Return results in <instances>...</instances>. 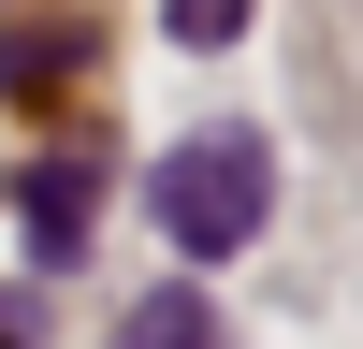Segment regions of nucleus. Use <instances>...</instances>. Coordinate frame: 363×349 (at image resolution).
Segmentation results:
<instances>
[{"label":"nucleus","instance_id":"nucleus-1","mask_svg":"<svg viewBox=\"0 0 363 349\" xmlns=\"http://www.w3.org/2000/svg\"><path fill=\"white\" fill-rule=\"evenodd\" d=\"M145 204H160L174 262H233L262 218H277V145H262L247 116H218V131H189L160 174H145Z\"/></svg>","mask_w":363,"mask_h":349},{"label":"nucleus","instance_id":"nucleus-2","mask_svg":"<svg viewBox=\"0 0 363 349\" xmlns=\"http://www.w3.org/2000/svg\"><path fill=\"white\" fill-rule=\"evenodd\" d=\"M87 189H102V160H87V145L29 174V262H73V248H87Z\"/></svg>","mask_w":363,"mask_h":349},{"label":"nucleus","instance_id":"nucleus-3","mask_svg":"<svg viewBox=\"0 0 363 349\" xmlns=\"http://www.w3.org/2000/svg\"><path fill=\"white\" fill-rule=\"evenodd\" d=\"M116 349H218V306H203V291L174 277V291H145V306L116 320Z\"/></svg>","mask_w":363,"mask_h":349},{"label":"nucleus","instance_id":"nucleus-4","mask_svg":"<svg viewBox=\"0 0 363 349\" xmlns=\"http://www.w3.org/2000/svg\"><path fill=\"white\" fill-rule=\"evenodd\" d=\"M44 73H73V29L15 15V29H0V87H44Z\"/></svg>","mask_w":363,"mask_h":349},{"label":"nucleus","instance_id":"nucleus-5","mask_svg":"<svg viewBox=\"0 0 363 349\" xmlns=\"http://www.w3.org/2000/svg\"><path fill=\"white\" fill-rule=\"evenodd\" d=\"M174 44H203V58L247 44V0H174Z\"/></svg>","mask_w":363,"mask_h":349},{"label":"nucleus","instance_id":"nucleus-6","mask_svg":"<svg viewBox=\"0 0 363 349\" xmlns=\"http://www.w3.org/2000/svg\"><path fill=\"white\" fill-rule=\"evenodd\" d=\"M0 349H29V291H0Z\"/></svg>","mask_w":363,"mask_h":349}]
</instances>
